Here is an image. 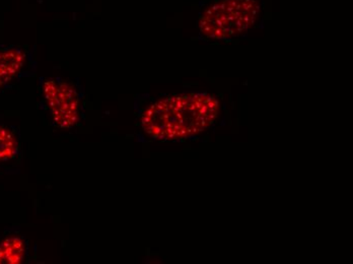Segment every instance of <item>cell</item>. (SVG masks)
<instances>
[{
  "instance_id": "cell-5",
  "label": "cell",
  "mask_w": 353,
  "mask_h": 264,
  "mask_svg": "<svg viewBox=\"0 0 353 264\" xmlns=\"http://www.w3.org/2000/svg\"><path fill=\"white\" fill-rule=\"evenodd\" d=\"M26 253L25 243L19 238H10L0 244V264L21 263Z\"/></svg>"
},
{
  "instance_id": "cell-4",
  "label": "cell",
  "mask_w": 353,
  "mask_h": 264,
  "mask_svg": "<svg viewBox=\"0 0 353 264\" xmlns=\"http://www.w3.org/2000/svg\"><path fill=\"white\" fill-rule=\"evenodd\" d=\"M25 53L21 49L0 50V88L18 76L25 63Z\"/></svg>"
},
{
  "instance_id": "cell-6",
  "label": "cell",
  "mask_w": 353,
  "mask_h": 264,
  "mask_svg": "<svg viewBox=\"0 0 353 264\" xmlns=\"http://www.w3.org/2000/svg\"><path fill=\"white\" fill-rule=\"evenodd\" d=\"M18 151V143L14 135L6 128H0V161L14 158Z\"/></svg>"
},
{
  "instance_id": "cell-2",
  "label": "cell",
  "mask_w": 353,
  "mask_h": 264,
  "mask_svg": "<svg viewBox=\"0 0 353 264\" xmlns=\"http://www.w3.org/2000/svg\"><path fill=\"white\" fill-rule=\"evenodd\" d=\"M259 12L257 0H221L203 12L199 21L200 32L214 40L234 37L248 31Z\"/></svg>"
},
{
  "instance_id": "cell-3",
  "label": "cell",
  "mask_w": 353,
  "mask_h": 264,
  "mask_svg": "<svg viewBox=\"0 0 353 264\" xmlns=\"http://www.w3.org/2000/svg\"><path fill=\"white\" fill-rule=\"evenodd\" d=\"M42 91L56 126L70 128L79 122L81 97L74 87L62 79H45Z\"/></svg>"
},
{
  "instance_id": "cell-1",
  "label": "cell",
  "mask_w": 353,
  "mask_h": 264,
  "mask_svg": "<svg viewBox=\"0 0 353 264\" xmlns=\"http://www.w3.org/2000/svg\"><path fill=\"white\" fill-rule=\"evenodd\" d=\"M219 113V101L210 94H180L150 105L142 115L141 126L152 139L178 141L210 128Z\"/></svg>"
}]
</instances>
